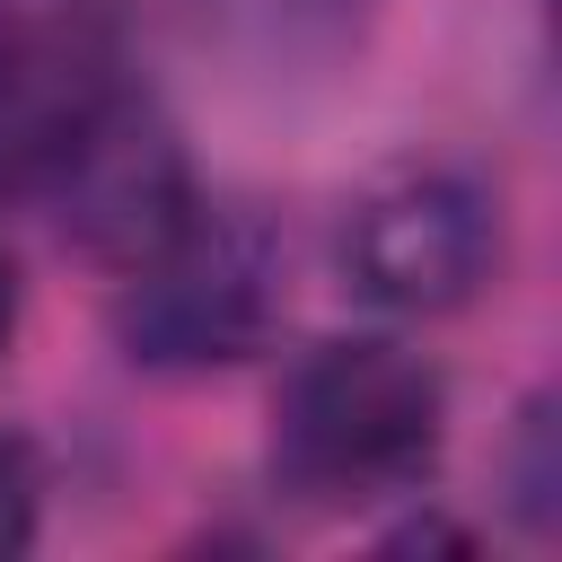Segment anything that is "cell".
Instances as JSON below:
<instances>
[{
	"label": "cell",
	"instance_id": "cell-7",
	"mask_svg": "<svg viewBox=\"0 0 562 562\" xmlns=\"http://www.w3.org/2000/svg\"><path fill=\"white\" fill-rule=\"evenodd\" d=\"M220 9H237V18H255L263 35H281V44H299V35H316V26L334 35V26H342V18L360 9V0H220Z\"/></svg>",
	"mask_w": 562,
	"mask_h": 562
},
{
	"label": "cell",
	"instance_id": "cell-3",
	"mask_svg": "<svg viewBox=\"0 0 562 562\" xmlns=\"http://www.w3.org/2000/svg\"><path fill=\"white\" fill-rule=\"evenodd\" d=\"M272 316H281V255L263 220L193 202V220L149 263H132L114 325L149 369H211V360H246L272 334Z\"/></svg>",
	"mask_w": 562,
	"mask_h": 562
},
{
	"label": "cell",
	"instance_id": "cell-8",
	"mask_svg": "<svg viewBox=\"0 0 562 562\" xmlns=\"http://www.w3.org/2000/svg\"><path fill=\"white\" fill-rule=\"evenodd\" d=\"M9 334H18V272H9V255H0V351H9Z\"/></svg>",
	"mask_w": 562,
	"mask_h": 562
},
{
	"label": "cell",
	"instance_id": "cell-2",
	"mask_svg": "<svg viewBox=\"0 0 562 562\" xmlns=\"http://www.w3.org/2000/svg\"><path fill=\"white\" fill-rule=\"evenodd\" d=\"M334 255H342V281L369 307L448 316L501 263V202H492L483 176H465L448 158H404L342 202Z\"/></svg>",
	"mask_w": 562,
	"mask_h": 562
},
{
	"label": "cell",
	"instance_id": "cell-5",
	"mask_svg": "<svg viewBox=\"0 0 562 562\" xmlns=\"http://www.w3.org/2000/svg\"><path fill=\"white\" fill-rule=\"evenodd\" d=\"M114 88V44L79 0H0V193L44 184Z\"/></svg>",
	"mask_w": 562,
	"mask_h": 562
},
{
	"label": "cell",
	"instance_id": "cell-1",
	"mask_svg": "<svg viewBox=\"0 0 562 562\" xmlns=\"http://www.w3.org/2000/svg\"><path fill=\"white\" fill-rule=\"evenodd\" d=\"M439 422H448V395L422 351L378 334L316 342L281 386L272 465L299 501H378L430 474Z\"/></svg>",
	"mask_w": 562,
	"mask_h": 562
},
{
	"label": "cell",
	"instance_id": "cell-6",
	"mask_svg": "<svg viewBox=\"0 0 562 562\" xmlns=\"http://www.w3.org/2000/svg\"><path fill=\"white\" fill-rule=\"evenodd\" d=\"M26 536H35V448L0 430V553H18Z\"/></svg>",
	"mask_w": 562,
	"mask_h": 562
},
{
	"label": "cell",
	"instance_id": "cell-4",
	"mask_svg": "<svg viewBox=\"0 0 562 562\" xmlns=\"http://www.w3.org/2000/svg\"><path fill=\"white\" fill-rule=\"evenodd\" d=\"M44 193L61 211V237L123 272L149 263L193 220V176H184L176 123L149 97H132L123 79L97 97V114L70 132V149L44 167Z\"/></svg>",
	"mask_w": 562,
	"mask_h": 562
}]
</instances>
